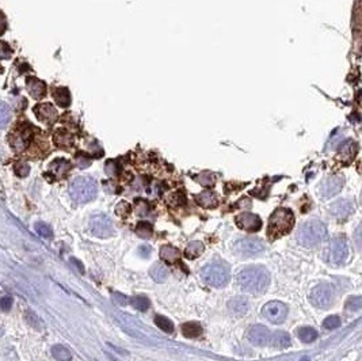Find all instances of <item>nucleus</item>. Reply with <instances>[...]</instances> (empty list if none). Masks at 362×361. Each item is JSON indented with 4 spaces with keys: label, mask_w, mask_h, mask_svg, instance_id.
I'll return each mask as SVG.
<instances>
[{
    "label": "nucleus",
    "mask_w": 362,
    "mask_h": 361,
    "mask_svg": "<svg viewBox=\"0 0 362 361\" xmlns=\"http://www.w3.org/2000/svg\"><path fill=\"white\" fill-rule=\"evenodd\" d=\"M236 281L244 292L258 295V293L265 292L269 287L270 273L265 266H258V265L245 266L239 270Z\"/></svg>",
    "instance_id": "1"
},
{
    "label": "nucleus",
    "mask_w": 362,
    "mask_h": 361,
    "mask_svg": "<svg viewBox=\"0 0 362 361\" xmlns=\"http://www.w3.org/2000/svg\"><path fill=\"white\" fill-rule=\"evenodd\" d=\"M294 226L293 212L286 208H280L270 216L269 227H267V235L270 239H278L281 236L286 235L292 231Z\"/></svg>",
    "instance_id": "2"
},
{
    "label": "nucleus",
    "mask_w": 362,
    "mask_h": 361,
    "mask_svg": "<svg viewBox=\"0 0 362 361\" xmlns=\"http://www.w3.org/2000/svg\"><path fill=\"white\" fill-rule=\"evenodd\" d=\"M327 228L319 220H308L297 231L298 243L305 247H315L326 239Z\"/></svg>",
    "instance_id": "3"
},
{
    "label": "nucleus",
    "mask_w": 362,
    "mask_h": 361,
    "mask_svg": "<svg viewBox=\"0 0 362 361\" xmlns=\"http://www.w3.org/2000/svg\"><path fill=\"white\" fill-rule=\"evenodd\" d=\"M98 185L90 177H77L69 185L71 199L77 204H87L95 199Z\"/></svg>",
    "instance_id": "4"
},
{
    "label": "nucleus",
    "mask_w": 362,
    "mask_h": 361,
    "mask_svg": "<svg viewBox=\"0 0 362 361\" xmlns=\"http://www.w3.org/2000/svg\"><path fill=\"white\" fill-rule=\"evenodd\" d=\"M201 279L214 288H222L230 281V268L224 264H209L201 269Z\"/></svg>",
    "instance_id": "5"
},
{
    "label": "nucleus",
    "mask_w": 362,
    "mask_h": 361,
    "mask_svg": "<svg viewBox=\"0 0 362 361\" xmlns=\"http://www.w3.org/2000/svg\"><path fill=\"white\" fill-rule=\"evenodd\" d=\"M232 248L236 256L243 257V258H253L265 252V243L254 236H244L236 240Z\"/></svg>",
    "instance_id": "6"
},
{
    "label": "nucleus",
    "mask_w": 362,
    "mask_h": 361,
    "mask_svg": "<svg viewBox=\"0 0 362 361\" xmlns=\"http://www.w3.org/2000/svg\"><path fill=\"white\" fill-rule=\"evenodd\" d=\"M89 230L97 238H110L114 235V226L110 217L105 213H97L90 217Z\"/></svg>",
    "instance_id": "7"
},
{
    "label": "nucleus",
    "mask_w": 362,
    "mask_h": 361,
    "mask_svg": "<svg viewBox=\"0 0 362 361\" xmlns=\"http://www.w3.org/2000/svg\"><path fill=\"white\" fill-rule=\"evenodd\" d=\"M262 315L266 318L267 321L274 323V325H280L285 321L288 317V307H286L282 301L273 300L266 303L262 309Z\"/></svg>",
    "instance_id": "8"
},
{
    "label": "nucleus",
    "mask_w": 362,
    "mask_h": 361,
    "mask_svg": "<svg viewBox=\"0 0 362 361\" xmlns=\"http://www.w3.org/2000/svg\"><path fill=\"white\" fill-rule=\"evenodd\" d=\"M349 257V247H347L346 239L342 236H337L330 242V256L328 261L330 264L338 266V265L345 264V261Z\"/></svg>",
    "instance_id": "9"
},
{
    "label": "nucleus",
    "mask_w": 362,
    "mask_h": 361,
    "mask_svg": "<svg viewBox=\"0 0 362 361\" xmlns=\"http://www.w3.org/2000/svg\"><path fill=\"white\" fill-rule=\"evenodd\" d=\"M310 300L318 309H327L332 301V289L328 284L316 285L311 291Z\"/></svg>",
    "instance_id": "10"
},
{
    "label": "nucleus",
    "mask_w": 362,
    "mask_h": 361,
    "mask_svg": "<svg viewBox=\"0 0 362 361\" xmlns=\"http://www.w3.org/2000/svg\"><path fill=\"white\" fill-rule=\"evenodd\" d=\"M247 338L254 346H266L267 344H270L271 334L266 326L254 325L247 331Z\"/></svg>",
    "instance_id": "11"
},
{
    "label": "nucleus",
    "mask_w": 362,
    "mask_h": 361,
    "mask_svg": "<svg viewBox=\"0 0 362 361\" xmlns=\"http://www.w3.org/2000/svg\"><path fill=\"white\" fill-rule=\"evenodd\" d=\"M236 224L239 228L248 232H257L262 228L261 217L258 215H254V213H248V212L239 215L236 217Z\"/></svg>",
    "instance_id": "12"
},
{
    "label": "nucleus",
    "mask_w": 362,
    "mask_h": 361,
    "mask_svg": "<svg viewBox=\"0 0 362 361\" xmlns=\"http://www.w3.org/2000/svg\"><path fill=\"white\" fill-rule=\"evenodd\" d=\"M345 185V178L342 175H332L330 178H327L322 185V195L324 197H332L337 196L339 191L342 190Z\"/></svg>",
    "instance_id": "13"
},
{
    "label": "nucleus",
    "mask_w": 362,
    "mask_h": 361,
    "mask_svg": "<svg viewBox=\"0 0 362 361\" xmlns=\"http://www.w3.org/2000/svg\"><path fill=\"white\" fill-rule=\"evenodd\" d=\"M228 310L235 317H243L248 311V300L244 296H235L228 301Z\"/></svg>",
    "instance_id": "14"
},
{
    "label": "nucleus",
    "mask_w": 362,
    "mask_h": 361,
    "mask_svg": "<svg viewBox=\"0 0 362 361\" xmlns=\"http://www.w3.org/2000/svg\"><path fill=\"white\" fill-rule=\"evenodd\" d=\"M331 212L338 219H346L347 216L353 212V203H351L350 200H339V201L331 205Z\"/></svg>",
    "instance_id": "15"
},
{
    "label": "nucleus",
    "mask_w": 362,
    "mask_h": 361,
    "mask_svg": "<svg viewBox=\"0 0 362 361\" xmlns=\"http://www.w3.org/2000/svg\"><path fill=\"white\" fill-rule=\"evenodd\" d=\"M357 150H358V148H357V144H355L354 142L343 143L342 146H341V148H339V152H338L339 160H341L342 163H345V164L350 163L351 160L355 158Z\"/></svg>",
    "instance_id": "16"
},
{
    "label": "nucleus",
    "mask_w": 362,
    "mask_h": 361,
    "mask_svg": "<svg viewBox=\"0 0 362 361\" xmlns=\"http://www.w3.org/2000/svg\"><path fill=\"white\" fill-rule=\"evenodd\" d=\"M160 258L165 264L173 265L181 258V253H179L177 247L165 244V246H161L160 247Z\"/></svg>",
    "instance_id": "17"
},
{
    "label": "nucleus",
    "mask_w": 362,
    "mask_h": 361,
    "mask_svg": "<svg viewBox=\"0 0 362 361\" xmlns=\"http://www.w3.org/2000/svg\"><path fill=\"white\" fill-rule=\"evenodd\" d=\"M290 344H292L290 336L286 331H277L271 336V340H270V345L275 349H286L289 348Z\"/></svg>",
    "instance_id": "18"
},
{
    "label": "nucleus",
    "mask_w": 362,
    "mask_h": 361,
    "mask_svg": "<svg viewBox=\"0 0 362 361\" xmlns=\"http://www.w3.org/2000/svg\"><path fill=\"white\" fill-rule=\"evenodd\" d=\"M36 114H37V117L40 118L41 121L48 122V124H49V122L54 121V120H56V117H57L56 110H54V107H52L50 105L37 106Z\"/></svg>",
    "instance_id": "19"
},
{
    "label": "nucleus",
    "mask_w": 362,
    "mask_h": 361,
    "mask_svg": "<svg viewBox=\"0 0 362 361\" xmlns=\"http://www.w3.org/2000/svg\"><path fill=\"white\" fill-rule=\"evenodd\" d=\"M196 200H197V203L204 208H216L218 205L217 196L214 195L213 191L209 190L200 193V195L196 197Z\"/></svg>",
    "instance_id": "20"
},
{
    "label": "nucleus",
    "mask_w": 362,
    "mask_h": 361,
    "mask_svg": "<svg viewBox=\"0 0 362 361\" xmlns=\"http://www.w3.org/2000/svg\"><path fill=\"white\" fill-rule=\"evenodd\" d=\"M204 250H205L204 243L200 242V240H194V242H190L189 246L186 247L185 257L186 258H189V260H196V258L201 256Z\"/></svg>",
    "instance_id": "21"
},
{
    "label": "nucleus",
    "mask_w": 362,
    "mask_h": 361,
    "mask_svg": "<svg viewBox=\"0 0 362 361\" xmlns=\"http://www.w3.org/2000/svg\"><path fill=\"white\" fill-rule=\"evenodd\" d=\"M149 273H151V277H152L156 283H163V281L167 280V277H169V270H167V268H165L163 264H160V262H156V264L153 265L151 270H149Z\"/></svg>",
    "instance_id": "22"
},
{
    "label": "nucleus",
    "mask_w": 362,
    "mask_h": 361,
    "mask_svg": "<svg viewBox=\"0 0 362 361\" xmlns=\"http://www.w3.org/2000/svg\"><path fill=\"white\" fill-rule=\"evenodd\" d=\"M182 333L187 338L200 337L202 334V326L198 322H187L182 326Z\"/></svg>",
    "instance_id": "23"
},
{
    "label": "nucleus",
    "mask_w": 362,
    "mask_h": 361,
    "mask_svg": "<svg viewBox=\"0 0 362 361\" xmlns=\"http://www.w3.org/2000/svg\"><path fill=\"white\" fill-rule=\"evenodd\" d=\"M52 356L56 361H71L72 360V353L68 348L64 345H54L52 348Z\"/></svg>",
    "instance_id": "24"
},
{
    "label": "nucleus",
    "mask_w": 362,
    "mask_h": 361,
    "mask_svg": "<svg viewBox=\"0 0 362 361\" xmlns=\"http://www.w3.org/2000/svg\"><path fill=\"white\" fill-rule=\"evenodd\" d=\"M29 85V93L32 94L33 98L40 99L42 95H45V85L42 81L37 80V79H30L27 81Z\"/></svg>",
    "instance_id": "25"
},
{
    "label": "nucleus",
    "mask_w": 362,
    "mask_h": 361,
    "mask_svg": "<svg viewBox=\"0 0 362 361\" xmlns=\"http://www.w3.org/2000/svg\"><path fill=\"white\" fill-rule=\"evenodd\" d=\"M129 303L132 304V307L137 310V311H147L151 307V300L147 296H133L129 299Z\"/></svg>",
    "instance_id": "26"
},
{
    "label": "nucleus",
    "mask_w": 362,
    "mask_h": 361,
    "mask_svg": "<svg viewBox=\"0 0 362 361\" xmlns=\"http://www.w3.org/2000/svg\"><path fill=\"white\" fill-rule=\"evenodd\" d=\"M297 336L298 338H300L302 342H305V344H311V342H314L315 340H318V331L312 329V327H301V329H298Z\"/></svg>",
    "instance_id": "27"
},
{
    "label": "nucleus",
    "mask_w": 362,
    "mask_h": 361,
    "mask_svg": "<svg viewBox=\"0 0 362 361\" xmlns=\"http://www.w3.org/2000/svg\"><path fill=\"white\" fill-rule=\"evenodd\" d=\"M53 98H54V101H56L57 105L63 106V107L68 106L69 102H71V99H69L68 91H67L65 89H54L53 90Z\"/></svg>",
    "instance_id": "28"
},
{
    "label": "nucleus",
    "mask_w": 362,
    "mask_h": 361,
    "mask_svg": "<svg viewBox=\"0 0 362 361\" xmlns=\"http://www.w3.org/2000/svg\"><path fill=\"white\" fill-rule=\"evenodd\" d=\"M50 169L53 170V173L59 177L64 175L67 171H69L71 169V164H69L68 160H64V159H59V160H54V162L50 164Z\"/></svg>",
    "instance_id": "29"
},
{
    "label": "nucleus",
    "mask_w": 362,
    "mask_h": 361,
    "mask_svg": "<svg viewBox=\"0 0 362 361\" xmlns=\"http://www.w3.org/2000/svg\"><path fill=\"white\" fill-rule=\"evenodd\" d=\"M155 323H156L157 327L163 330L164 333H169V334L174 333V323L170 321L169 318L157 315V317L155 318Z\"/></svg>",
    "instance_id": "30"
},
{
    "label": "nucleus",
    "mask_w": 362,
    "mask_h": 361,
    "mask_svg": "<svg viewBox=\"0 0 362 361\" xmlns=\"http://www.w3.org/2000/svg\"><path fill=\"white\" fill-rule=\"evenodd\" d=\"M34 228H36L37 234L42 236V238H45V239H50L53 236L52 228L49 227L46 223H44V221H37V223L34 224Z\"/></svg>",
    "instance_id": "31"
},
{
    "label": "nucleus",
    "mask_w": 362,
    "mask_h": 361,
    "mask_svg": "<svg viewBox=\"0 0 362 361\" xmlns=\"http://www.w3.org/2000/svg\"><path fill=\"white\" fill-rule=\"evenodd\" d=\"M136 232L137 235L141 236V238H144V239H148V238H151L152 236V226L149 223H147V221H141V223L137 224L136 227Z\"/></svg>",
    "instance_id": "32"
},
{
    "label": "nucleus",
    "mask_w": 362,
    "mask_h": 361,
    "mask_svg": "<svg viewBox=\"0 0 362 361\" xmlns=\"http://www.w3.org/2000/svg\"><path fill=\"white\" fill-rule=\"evenodd\" d=\"M24 318H26V322H27L29 325L33 326L36 330L44 329V323H42V321H41L40 318L37 317L36 314L33 313V311H26Z\"/></svg>",
    "instance_id": "33"
},
{
    "label": "nucleus",
    "mask_w": 362,
    "mask_h": 361,
    "mask_svg": "<svg viewBox=\"0 0 362 361\" xmlns=\"http://www.w3.org/2000/svg\"><path fill=\"white\" fill-rule=\"evenodd\" d=\"M339 326H341V319H339V317H337V315H331V317L326 318L324 322H323V327L327 330L338 329Z\"/></svg>",
    "instance_id": "34"
},
{
    "label": "nucleus",
    "mask_w": 362,
    "mask_h": 361,
    "mask_svg": "<svg viewBox=\"0 0 362 361\" xmlns=\"http://www.w3.org/2000/svg\"><path fill=\"white\" fill-rule=\"evenodd\" d=\"M346 307L349 311H351V313H355V311L361 310L362 309V297H359V296L350 297V299L347 300Z\"/></svg>",
    "instance_id": "35"
},
{
    "label": "nucleus",
    "mask_w": 362,
    "mask_h": 361,
    "mask_svg": "<svg viewBox=\"0 0 362 361\" xmlns=\"http://www.w3.org/2000/svg\"><path fill=\"white\" fill-rule=\"evenodd\" d=\"M10 117H11V113H10V110H8V106L7 103H2V128H6L7 126V122L8 120H10Z\"/></svg>",
    "instance_id": "36"
},
{
    "label": "nucleus",
    "mask_w": 362,
    "mask_h": 361,
    "mask_svg": "<svg viewBox=\"0 0 362 361\" xmlns=\"http://www.w3.org/2000/svg\"><path fill=\"white\" fill-rule=\"evenodd\" d=\"M0 307L3 310L4 313L10 311L12 307V297L11 296H3L0 299Z\"/></svg>",
    "instance_id": "37"
},
{
    "label": "nucleus",
    "mask_w": 362,
    "mask_h": 361,
    "mask_svg": "<svg viewBox=\"0 0 362 361\" xmlns=\"http://www.w3.org/2000/svg\"><path fill=\"white\" fill-rule=\"evenodd\" d=\"M29 171H30V169H29L27 164H24V163H18L15 166V173L19 177H26V175L29 174Z\"/></svg>",
    "instance_id": "38"
},
{
    "label": "nucleus",
    "mask_w": 362,
    "mask_h": 361,
    "mask_svg": "<svg viewBox=\"0 0 362 361\" xmlns=\"http://www.w3.org/2000/svg\"><path fill=\"white\" fill-rule=\"evenodd\" d=\"M114 300H116V303H118V304L121 306H125L126 303H129L128 299H126L124 295H120V293H114Z\"/></svg>",
    "instance_id": "39"
},
{
    "label": "nucleus",
    "mask_w": 362,
    "mask_h": 361,
    "mask_svg": "<svg viewBox=\"0 0 362 361\" xmlns=\"http://www.w3.org/2000/svg\"><path fill=\"white\" fill-rule=\"evenodd\" d=\"M355 238H357V242L359 243V246H362V223L355 230Z\"/></svg>",
    "instance_id": "40"
},
{
    "label": "nucleus",
    "mask_w": 362,
    "mask_h": 361,
    "mask_svg": "<svg viewBox=\"0 0 362 361\" xmlns=\"http://www.w3.org/2000/svg\"><path fill=\"white\" fill-rule=\"evenodd\" d=\"M140 252H144V253H143V257H145V258H147V257L149 256V248L145 247V246H143V247L140 248Z\"/></svg>",
    "instance_id": "41"
},
{
    "label": "nucleus",
    "mask_w": 362,
    "mask_h": 361,
    "mask_svg": "<svg viewBox=\"0 0 362 361\" xmlns=\"http://www.w3.org/2000/svg\"><path fill=\"white\" fill-rule=\"evenodd\" d=\"M301 361H308V358H302Z\"/></svg>",
    "instance_id": "42"
}]
</instances>
